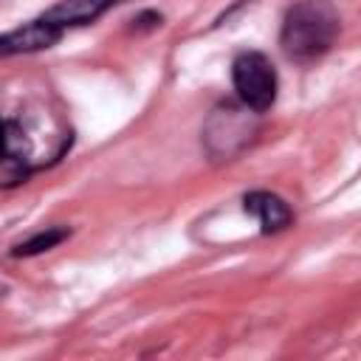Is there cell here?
I'll list each match as a JSON object with an SVG mask.
<instances>
[{
  "label": "cell",
  "mask_w": 361,
  "mask_h": 361,
  "mask_svg": "<svg viewBox=\"0 0 361 361\" xmlns=\"http://www.w3.org/2000/svg\"><path fill=\"white\" fill-rule=\"evenodd\" d=\"M341 31V17L330 0H299L288 8L279 31V45L293 62L324 56Z\"/></svg>",
  "instance_id": "cell-1"
},
{
  "label": "cell",
  "mask_w": 361,
  "mask_h": 361,
  "mask_svg": "<svg viewBox=\"0 0 361 361\" xmlns=\"http://www.w3.org/2000/svg\"><path fill=\"white\" fill-rule=\"evenodd\" d=\"M231 82H234L237 99L257 116L274 107L279 79H276L274 62L265 54H259V51L237 54L231 62Z\"/></svg>",
  "instance_id": "cell-2"
},
{
  "label": "cell",
  "mask_w": 361,
  "mask_h": 361,
  "mask_svg": "<svg viewBox=\"0 0 361 361\" xmlns=\"http://www.w3.org/2000/svg\"><path fill=\"white\" fill-rule=\"evenodd\" d=\"M254 110H248L245 104L237 107L231 102H223L206 121V130H203V141H206V149L214 155V158H231L234 152H240L251 135H254Z\"/></svg>",
  "instance_id": "cell-3"
},
{
  "label": "cell",
  "mask_w": 361,
  "mask_h": 361,
  "mask_svg": "<svg viewBox=\"0 0 361 361\" xmlns=\"http://www.w3.org/2000/svg\"><path fill=\"white\" fill-rule=\"evenodd\" d=\"M62 37V28L54 23H45L42 17L34 23H25L14 31L0 34V56H14V54H31L56 45Z\"/></svg>",
  "instance_id": "cell-4"
},
{
  "label": "cell",
  "mask_w": 361,
  "mask_h": 361,
  "mask_svg": "<svg viewBox=\"0 0 361 361\" xmlns=\"http://www.w3.org/2000/svg\"><path fill=\"white\" fill-rule=\"evenodd\" d=\"M243 209L259 220L262 234L282 231V228H288V226L293 223V212H290V206H288L279 195H274V192H262V189L248 192V195L243 197Z\"/></svg>",
  "instance_id": "cell-5"
},
{
  "label": "cell",
  "mask_w": 361,
  "mask_h": 361,
  "mask_svg": "<svg viewBox=\"0 0 361 361\" xmlns=\"http://www.w3.org/2000/svg\"><path fill=\"white\" fill-rule=\"evenodd\" d=\"M118 3H127V0H59L56 6H51L42 14V20L54 23L65 31L68 25H87V23L99 20L107 8L118 6Z\"/></svg>",
  "instance_id": "cell-6"
},
{
  "label": "cell",
  "mask_w": 361,
  "mask_h": 361,
  "mask_svg": "<svg viewBox=\"0 0 361 361\" xmlns=\"http://www.w3.org/2000/svg\"><path fill=\"white\" fill-rule=\"evenodd\" d=\"M31 152H34V144H31V138L25 135V130H23L17 121H3L0 158L14 161V164H23V161L31 158Z\"/></svg>",
  "instance_id": "cell-7"
},
{
  "label": "cell",
  "mask_w": 361,
  "mask_h": 361,
  "mask_svg": "<svg viewBox=\"0 0 361 361\" xmlns=\"http://www.w3.org/2000/svg\"><path fill=\"white\" fill-rule=\"evenodd\" d=\"M71 237V228H65V226H51V228H45V231H37L34 237H28L25 243H20V245H14V257H34V254H42V251H51V248H56L62 240H68Z\"/></svg>",
  "instance_id": "cell-8"
},
{
  "label": "cell",
  "mask_w": 361,
  "mask_h": 361,
  "mask_svg": "<svg viewBox=\"0 0 361 361\" xmlns=\"http://www.w3.org/2000/svg\"><path fill=\"white\" fill-rule=\"evenodd\" d=\"M0 144H3V118H0Z\"/></svg>",
  "instance_id": "cell-9"
}]
</instances>
